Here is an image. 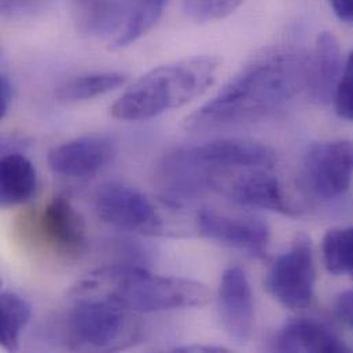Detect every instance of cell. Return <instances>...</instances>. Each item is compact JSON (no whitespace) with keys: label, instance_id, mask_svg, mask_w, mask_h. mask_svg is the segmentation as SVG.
<instances>
[{"label":"cell","instance_id":"7c38bea8","mask_svg":"<svg viewBox=\"0 0 353 353\" xmlns=\"http://www.w3.org/2000/svg\"><path fill=\"white\" fill-rule=\"evenodd\" d=\"M217 301L225 333L236 344H246L254 326V301L250 283L241 267H230L224 271Z\"/></svg>","mask_w":353,"mask_h":353},{"label":"cell","instance_id":"9c48e42d","mask_svg":"<svg viewBox=\"0 0 353 353\" xmlns=\"http://www.w3.org/2000/svg\"><path fill=\"white\" fill-rule=\"evenodd\" d=\"M212 188L223 192L232 202L293 216L297 210L288 201L278 177L268 168H245L225 171L213 177Z\"/></svg>","mask_w":353,"mask_h":353},{"label":"cell","instance_id":"5bb4252c","mask_svg":"<svg viewBox=\"0 0 353 353\" xmlns=\"http://www.w3.org/2000/svg\"><path fill=\"white\" fill-rule=\"evenodd\" d=\"M341 47L337 37L329 32L318 36L314 54L308 61L307 90L316 102H329L341 76Z\"/></svg>","mask_w":353,"mask_h":353},{"label":"cell","instance_id":"ac0fdd59","mask_svg":"<svg viewBox=\"0 0 353 353\" xmlns=\"http://www.w3.org/2000/svg\"><path fill=\"white\" fill-rule=\"evenodd\" d=\"M127 81V76L120 72L87 73L66 80L58 88V98L63 102H81L108 94Z\"/></svg>","mask_w":353,"mask_h":353},{"label":"cell","instance_id":"ffe728a7","mask_svg":"<svg viewBox=\"0 0 353 353\" xmlns=\"http://www.w3.org/2000/svg\"><path fill=\"white\" fill-rule=\"evenodd\" d=\"M323 260L336 276H353V227L333 228L323 238Z\"/></svg>","mask_w":353,"mask_h":353},{"label":"cell","instance_id":"4316f807","mask_svg":"<svg viewBox=\"0 0 353 353\" xmlns=\"http://www.w3.org/2000/svg\"><path fill=\"white\" fill-rule=\"evenodd\" d=\"M343 310L345 311V314H347V316L351 319V322H352L353 325V294L350 297V299H347L345 300V303L343 304Z\"/></svg>","mask_w":353,"mask_h":353},{"label":"cell","instance_id":"d6986e66","mask_svg":"<svg viewBox=\"0 0 353 353\" xmlns=\"http://www.w3.org/2000/svg\"><path fill=\"white\" fill-rule=\"evenodd\" d=\"M28 301L17 293L3 292L0 297V344L6 351H17L22 330L30 319Z\"/></svg>","mask_w":353,"mask_h":353},{"label":"cell","instance_id":"7a4b0ae2","mask_svg":"<svg viewBox=\"0 0 353 353\" xmlns=\"http://www.w3.org/2000/svg\"><path fill=\"white\" fill-rule=\"evenodd\" d=\"M276 161L275 152L249 139H219L202 145L179 148L171 152L159 168V180L165 199L179 205L212 188L220 172L268 168Z\"/></svg>","mask_w":353,"mask_h":353},{"label":"cell","instance_id":"4fadbf2b","mask_svg":"<svg viewBox=\"0 0 353 353\" xmlns=\"http://www.w3.org/2000/svg\"><path fill=\"white\" fill-rule=\"evenodd\" d=\"M39 230L44 241L66 257H77L87 248L84 220L63 195H55L47 202L39 217Z\"/></svg>","mask_w":353,"mask_h":353},{"label":"cell","instance_id":"3957f363","mask_svg":"<svg viewBox=\"0 0 353 353\" xmlns=\"http://www.w3.org/2000/svg\"><path fill=\"white\" fill-rule=\"evenodd\" d=\"M98 292L101 297L139 314L203 307L210 301V292L201 282L154 275L137 265L108 264L83 281L74 296Z\"/></svg>","mask_w":353,"mask_h":353},{"label":"cell","instance_id":"ba28073f","mask_svg":"<svg viewBox=\"0 0 353 353\" xmlns=\"http://www.w3.org/2000/svg\"><path fill=\"white\" fill-rule=\"evenodd\" d=\"M95 212L102 221L123 231L156 234L163 228V219L153 202L120 181L105 183L97 190Z\"/></svg>","mask_w":353,"mask_h":353},{"label":"cell","instance_id":"30bf717a","mask_svg":"<svg viewBox=\"0 0 353 353\" xmlns=\"http://www.w3.org/2000/svg\"><path fill=\"white\" fill-rule=\"evenodd\" d=\"M196 228L210 241L256 257L264 256L270 242V228L263 220L228 216L212 209H202L198 213Z\"/></svg>","mask_w":353,"mask_h":353},{"label":"cell","instance_id":"9a60e30c","mask_svg":"<svg viewBox=\"0 0 353 353\" xmlns=\"http://www.w3.org/2000/svg\"><path fill=\"white\" fill-rule=\"evenodd\" d=\"M278 352H350V348L325 325L300 319L288 323L275 337Z\"/></svg>","mask_w":353,"mask_h":353},{"label":"cell","instance_id":"5b68a950","mask_svg":"<svg viewBox=\"0 0 353 353\" xmlns=\"http://www.w3.org/2000/svg\"><path fill=\"white\" fill-rule=\"evenodd\" d=\"M70 348L110 352L139 337V323L131 311L101 296H79L66 323Z\"/></svg>","mask_w":353,"mask_h":353},{"label":"cell","instance_id":"44dd1931","mask_svg":"<svg viewBox=\"0 0 353 353\" xmlns=\"http://www.w3.org/2000/svg\"><path fill=\"white\" fill-rule=\"evenodd\" d=\"M245 0H184L183 12L195 22L219 21L232 14Z\"/></svg>","mask_w":353,"mask_h":353},{"label":"cell","instance_id":"277c9868","mask_svg":"<svg viewBox=\"0 0 353 353\" xmlns=\"http://www.w3.org/2000/svg\"><path fill=\"white\" fill-rule=\"evenodd\" d=\"M220 61L198 55L159 66L137 80L112 106L113 117L124 121L154 119L201 97L213 84Z\"/></svg>","mask_w":353,"mask_h":353},{"label":"cell","instance_id":"7402d4cb","mask_svg":"<svg viewBox=\"0 0 353 353\" xmlns=\"http://www.w3.org/2000/svg\"><path fill=\"white\" fill-rule=\"evenodd\" d=\"M333 99L336 113L344 120L353 121V51L343 68Z\"/></svg>","mask_w":353,"mask_h":353},{"label":"cell","instance_id":"cb8c5ba5","mask_svg":"<svg viewBox=\"0 0 353 353\" xmlns=\"http://www.w3.org/2000/svg\"><path fill=\"white\" fill-rule=\"evenodd\" d=\"M14 99V85L10 76L1 72L0 76V119H4L11 108Z\"/></svg>","mask_w":353,"mask_h":353},{"label":"cell","instance_id":"e0dca14e","mask_svg":"<svg viewBox=\"0 0 353 353\" xmlns=\"http://www.w3.org/2000/svg\"><path fill=\"white\" fill-rule=\"evenodd\" d=\"M37 188L33 164L19 153H10L0 164V203L17 206L30 201Z\"/></svg>","mask_w":353,"mask_h":353},{"label":"cell","instance_id":"8992f818","mask_svg":"<svg viewBox=\"0 0 353 353\" xmlns=\"http://www.w3.org/2000/svg\"><path fill=\"white\" fill-rule=\"evenodd\" d=\"M265 288L272 299L288 310L299 311L311 305L315 267L307 235H297L290 249L271 264L265 275Z\"/></svg>","mask_w":353,"mask_h":353},{"label":"cell","instance_id":"6da1fadb","mask_svg":"<svg viewBox=\"0 0 353 353\" xmlns=\"http://www.w3.org/2000/svg\"><path fill=\"white\" fill-rule=\"evenodd\" d=\"M310 57L293 46L270 48L246 63L184 127L208 131L267 119L307 90Z\"/></svg>","mask_w":353,"mask_h":353},{"label":"cell","instance_id":"8fae6325","mask_svg":"<svg viewBox=\"0 0 353 353\" xmlns=\"http://www.w3.org/2000/svg\"><path fill=\"white\" fill-rule=\"evenodd\" d=\"M116 156L114 142L105 135H85L50 150V170L61 176L88 177L108 167Z\"/></svg>","mask_w":353,"mask_h":353},{"label":"cell","instance_id":"d4e9b609","mask_svg":"<svg viewBox=\"0 0 353 353\" xmlns=\"http://www.w3.org/2000/svg\"><path fill=\"white\" fill-rule=\"evenodd\" d=\"M329 3L343 22L353 25V0H329Z\"/></svg>","mask_w":353,"mask_h":353},{"label":"cell","instance_id":"603a6c76","mask_svg":"<svg viewBox=\"0 0 353 353\" xmlns=\"http://www.w3.org/2000/svg\"><path fill=\"white\" fill-rule=\"evenodd\" d=\"M50 0H0L1 14L8 18H23L43 11Z\"/></svg>","mask_w":353,"mask_h":353},{"label":"cell","instance_id":"484cf974","mask_svg":"<svg viewBox=\"0 0 353 353\" xmlns=\"http://www.w3.org/2000/svg\"><path fill=\"white\" fill-rule=\"evenodd\" d=\"M175 352H227V350L225 348H220V347H209V345H187V347L176 348Z\"/></svg>","mask_w":353,"mask_h":353},{"label":"cell","instance_id":"52a82bcc","mask_svg":"<svg viewBox=\"0 0 353 353\" xmlns=\"http://www.w3.org/2000/svg\"><path fill=\"white\" fill-rule=\"evenodd\" d=\"M303 177L308 191L321 201L344 196L353 181V142L333 141L308 148Z\"/></svg>","mask_w":353,"mask_h":353},{"label":"cell","instance_id":"2e32d148","mask_svg":"<svg viewBox=\"0 0 353 353\" xmlns=\"http://www.w3.org/2000/svg\"><path fill=\"white\" fill-rule=\"evenodd\" d=\"M77 28L84 34H110L120 29L128 4L121 0H72Z\"/></svg>","mask_w":353,"mask_h":353}]
</instances>
